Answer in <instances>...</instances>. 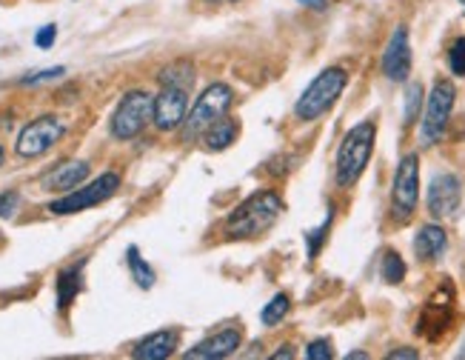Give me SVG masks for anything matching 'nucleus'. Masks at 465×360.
<instances>
[{
    "label": "nucleus",
    "instance_id": "obj_1",
    "mask_svg": "<svg viewBox=\"0 0 465 360\" xmlns=\"http://www.w3.org/2000/svg\"><path fill=\"white\" fill-rule=\"evenodd\" d=\"M282 212V197L274 189H260L252 197H246L242 204L229 215L226 220V235L234 240H252L266 235Z\"/></svg>",
    "mask_w": 465,
    "mask_h": 360
},
{
    "label": "nucleus",
    "instance_id": "obj_2",
    "mask_svg": "<svg viewBox=\"0 0 465 360\" xmlns=\"http://www.w3.org/2000/svg\"><path fill=\"white\" fill-rule=\"evenodd\" d=\"M374 140H377V126L371 120H362V124L346 132V137H342V144L337 149V164H334V180L340 189H351L362 177L374 152Z\"/></svg>",
    "mask_w": 465,
    "mask_h": 360
},
{
    "label": "nucleus",
    "instance_id": "obj_3",
    "mask_svg": "<svg viewBox=\"0 0 465 360\" xmlns=\"http://www.w3.org/2000/svg\"><path fill=\"white\" fill-rule=\"evenodd\" d=\"M346 84H349L346 69H340V66L322 69V72L312 80V84L306 86V92L300 95L297 106H294L297 120H306V124H312V120L322 117V115H326V112L337 104V97L342 95Z\"/></svg>",
    "mask_w": 465,
    "mask_h": 360
},
{
    "label": "nucleus",
    "instance_id": "obj_4",
    "mask_svg": "<svg viewBox=\"0 0 465 360\" xmlns=\"http://www.w3.org/2000/svg\"><path fill=\"white\" fill-rule=\"evenodd\" d=\"M454 309H457L454 284L451 280H442L440 289H434V295L426 300V306H422V312L417 317V335L437 344V340L451 329Z\"/></svg>",
    "mask_w": 465,
    "mask_h": 360
},
{
    "label": "nucleus",
    "instance_id": "obj_5",
    "mask_svg": "<svg viewBox=\"0 0 465 360\" xmlns=\"http://www.w3.org/2000/svg\"><path fill=\"white\" fill-rule=\"evenodd\" d=\"M234 104V92L226 84H212L203 95L197 97V104L186 115V140L203 137V132L217 124L220 117H226Z\"/></svg>",
    "mask_w": 465,
    "mask_h": 360
},
{
    "label": "nucleus",
    "instance_id": "obj_6",
    "mask_svg": "<svg viewBox=\"0 0 465 360\" xmlns=\"http://www.w3.org/2000/svg\"><path fill=\"white\" fill-rule=\"evenodd\" d=\"M154 120V97L146 92H129L112 115V137L134 140Z\"/></svg>",
    "mask_w": 465,
    "mask_h": 360
},
{
    "label": "nucleus",
    "instance_id": "obj_7",
    "mask_svg": "<svg viewBox=\"0 0 465 360\" xmlns=\"http://www.w3.org/2000/svg\"><path fill=\"white\" fill-rule=\"evenodd\" d=\"M454 84L451 80H437L431 86V95L426 100V112H422V126H420V140L422 146H434L442 140L451 120L454 109Z\"/></svg>",
    "mask_w": 465,
    "mask_h": 360
},
{
    "label": "nucleus",
    "instance_id": "obj_8",
    "mask_svg": "<svg viewBox=\"0 0 465 360\" xmlns=\"http://www.w3.org/2000/svg\"><path fill=\"white\" fill-rule=\"evenodd\" d=\"M120 189V175L117 172H104L100 177H94L89 186L84 189H72L66 192L64 197H57L49 204V212L52 215H77L84 209H92V206H100L104 200H109L114 192Z\"/></svg>",
    "mask_w": 465,
    "mask_h": 360
},
{
    "label": "nucleus",
    "instance_id": "obj_9",
    "mask_svg": "<svg viewBox=\"0 0 465 360\" xmlns=\"http://www.w3.org/2000/svg\"><path fill=\"white\" fill-rule=\"evenodd\" d=\"M420 200V157L406 155L394 172L391 186V215L397 224H409Z\"/></svg>",
    "mask_w": 465,
    "mask_h": 360
},
{
    "label": "nucleus",
    "instance_id": "obj_10",
    "mask_svg": "<svg viewBox=\"0 0 465 360\" xmlns=\"http://www.w3.org/2000/svg\"><path fill=\"white\" fill-rule=\"evenodd\" d=\"M64 135H66L64 120L54 115H44V117L32 120L29 126H24V132L17 135L15 152L20 157H44L49 149H54V144Z\"/></svg>",
    "mask_w": 465,
    "mask_h": 360
},
{
    "label": "nucleus",
    "instance_id": "obj_11",
    "mask_svg": "<svg viewBox=\"0 0 465 360\" xmlns=\"http://www.w3.org/2000/svg\"><path fill=\"white\" fill-rule=\"evenodd\" d=\"M429 212L431 217L437 220H446V217H454L460 204H462V184L460 177L451 175V172H440L431 177V186H429Z\"/></svg>",
    "mask_w": 465,
    "mask_h": 360
},
{
    "label": "nucleus",
    "instance_id": "obj_12",
    "mask_svg": "<svg viewBox=\"0 0 465 360\" xmlns=\"http://www.w3.org/2000/svg\"><path fill=\"white\" fill-rule=\"evenodd\" d=\"M189 115V89L163 86L154 97V126L160 132H174L186 124Z\"/></svg>",
    "mask_w": 465,
    "mask_h": 360
},
{
    "label": "nucleus",
    "instance_id": "obj_13",
    "mask_svg": "<svg viewBox=\"0 0 465 360\" xmlns=\"http://www.w3.org/2000/svg\"><path fill=\"white\" fill-rule=\"evenodd\" d=\"M382 75L394 84H402L409 75H411V44H409V29L406 26H397L394 35L389 37V46L382 52Z\"/></svg>",
    "mask_w": 465,
    "mask_h": 360
},
{
    "label": "nucleus",
    "instance_id": "obj_14",
    "mask_svg": "<svg viewBox=\"0 0 465 360\" xmlns=\"http://www.w3.org/2000/svg\"><path fill=\"white\" fill-rule=\"evenodd\" d=\"M242 344V335L240 329H223L212 337H206L203 344H197L192 352H186L189 360H220V357H229L240 349Z\"/></svg>",
    "mask_w": 465,
    "mask_h": 360
},
{
    "label": "nucleus",
    "instance_id": "obj_15",
    "mask_svg": "<svg viewBox=\"0 0 465 360\" xmlns=\"http://www.w3.org/2000/svg\"><path fill=\"white\" fill-rule=\"evenodd\" d=\"M86 177H89L86 160H69V164H64V166H54L44 180H40V186H44L46 192H72L84 184Z\"/></svg>",
    "mask_w": 465,
    "mask_h": 360
},
{
    "label": "nucleus",
    "instance_id": "obj_16",
    "mask_svg": "<svg viewBox=\"0 0 465 360\" xmlns=\"http://www.w3.org/2000/svg\"><path fill=\"white\" fill-rule=\"evenodd\" d=\"M177 340H180V335L174 329L154 332V335L140 340V344L134 346V352H132V357L134 360H163L177 349Z\"/></svg>",
    "mask_w": 465,
    "mask_h": 360
},
{
    "label": "nucleus",
    "instance_id": "obj_17",
    "mask_svg": "<svg viewBox=\"0 0 465 360\" xmlns=\"http://www.w3.org/2000/svg\"><path fill=\"white\" fill-rule=\"evenodd\" d=\"M446 246H449V237H446V232H442V226H437V224L422 226L414 237V255L420 260H437L442 252H446Z\"/></svg>",
    "mask_w": 465,
    "mask_h": 360
},
{
    "label": "nucleus",
    "instance_id": "obj_18",
    "mask_svg": "<svg viewBox=\"0 0 465 360\" xmlns=\"http://www.w3.org/2000/svg\"><path fill=\"white\" fill-rule=\"evenodd\" d=\"M237 135H240V124L234 117H220L217 124H212L206 132H203V146L209 149V152H223V149H229L234 140H237Z\"/></svg>",
    "mask_w": 465,
    "mask_h": 360
},
{
    "label": "nucleus",
    "instance_id": "obj_19",
    "mask_svg": "<svg viewBox=\"0 0 465 360\" xmlns=\"http://www.w3.org/2000/svg\"><path fill=\"white\" fill-rule=\"evenodd\" d=\"M84 289V266H69L57 275V309L66 312L72 304L77 292Z\"/></svg>",
    "mask_w": 465,
    "mask_h": 360
},
{
    "label": "nucleus",
    "instance_id": "obj_20",
    "mask_svg": "<svg viewBox=\"0 0 465 360\" xmlns=\"http://www.w3.org/2000/svg\"><path fill=\"white\" fill-rule=\"evenodd\" d=\"M194 64H189V60H174V64L163 66L157 75L160 86H180V89H192L194 86Z\"/></svg>",
    "mask_w": 465,
    "mask_h": 360
},
{
    "label": "nucleus",
    "instance_id": "obj_21",
    "mask_svg": "<svg viewBox=\"0 0 465 360\" xmlns=\"http://www.w3.org/2000/svg\"><path fill=\"white\" fill-rule=\"evenodd\" d=\"M126 264H129V272H132V280L140 286V289H152L154 286V269L146 264L143 257H140V249L137 246H129L126 249Z\"/></svg>",
    "mask_w": 465,
    "mask_h": 360
},
{
    "label": "nucleus",
    "instance_id": "obj_22",
    "mask_svg": "<svg viewBox=\"0 0 465 360\" xmlns=\"http://www.w3.org/2000/svg\"><path fill=\"white\" fill-rule=\"evenodd\" d=\"M380 275H382V280H386V284H391V286H397V284H402V280H406V264H402V257H400L394 249H389L386 255H382Z\"/></svg>",
    "mask_w": 465,
    "mask_h": 360
},
{
    "label": "nucleus",
    "instance_id": "obj_23",
    "mask_svg": "<svg viewBox=\"0 0 465 360\" xmlns=\"http://www.w3.org/2000/svg\"><path fill=\"white\" fill-rule=\"evenodd\" d=\"M289 304H292L289 295H282V292L274 295V297H272V304H266V309L260 312V320H262L266 326H277L280 320L289 315Z\"/></svg>",
    "mask_w": 465,
    "mask_h": 360
},
{
    "label": "nucleus",
    "instance_id": "obj_24",
    "mask_svg": "<svg viewBox=\"0 0 465 360\" xmlns=\"http://www.w3.org/2000/svg\"><path fill=\"white\" fill-rule=\"evenodd\" d=\"M331 220H334V209H329V217L322 220V224H320L317 229H312V232L306 235V255H309V260H314V257L320 255L322 244H326V235H329V229H331Z\"/></svg>",
    "mask_w": 465,
    "mask_h": 360
},
{
    "label": "nucleus",
    "instance_id": "obj_25",
    "mask_svg": "<svg viewBox=\"0 0 465 360\" xmlns=\"http://www.w3.org/2000/svg\"><path fill=\"white\" fill-rule=\"evenodd\" d=\"M449 69L457 77H465V37H457L449 49Z\"/></svg>",
    "mask_w": 465,
    "mask_h": 360
},
{
    "label": "nucleus",
    "instance_id": "obj_26",
    "mask_svg": "<svg viewBox=\"0 0 465 360\" xmlns=\"http://www.w3.org/2000/svg\"><path fill=\"white\" fill-rule=\"evenodd\" d=\"M420 104H422V86L420 84H411L409 92H406V124H414L417 120V112H420Z\"/></svg>",
    "mask_w": 465,
    "mask_h": 360
},
{
    "label": "nucleus",
    "instance_id": "obj_27",
    "mask_svg": "<svg viewBox=\"0 0 465 360\" xmlns=\"http://www.w3.org/2000/svg\"><path fill=\"white\" fill-rule=\"evenodd\" d=\"M306 357L309 360H331L334 349H331L329 340H312V344L306 346Z\"/></svg>",
    "mask_w": 465,
    "mask_h": 360
},
{
    "label": "nucleus",
    "instance_id": "obj_28",
    "mask_svg": "<svg viewBox=\"0 0 465 360\" xmlns=\"http://www.w3.org/2000/svg\"><path fill=\"white\" fill-rule=\"evenodd\" d=\"M66 69L64 66H54V69H44V72H35V75H29V77H24V80H20V84H24V86H35V84H46V80H54V77H60V75H64Z\"/></svg>",
    "mask_w": 465,
    "mask_h": 360
},
{
    "label": "nucleus",
    "instance_id": "obj_29",
    "mask_svg": "<svg viewBox=\"0 0 465 360\" xmlns=\"http://www.w3.org/2000/svg\"><path fill=\"white\" fill-rule=\"evenodd\" d=\"M17 206H20V195L17 192H4L0 195V217H12L15 212H17Z\"/></svg>",
    "mask_w": 465,
    "mask_h": 360
},
{
    "label": "nucleus",
    "instance_id": "obj_30",
    "mask_svg": "<svg viewBox=\"0 0 465 360\" xmlns=\"http://www.w3.org/2000/svg\"><path fill=\"white\" fill-rule=\"evenodd\" d=\"M54 37H57V26L49 24V26H44V29H37V35H35V46H37V49H52V46H54Z\"/></svg>",
    "mask_w": 465,
    "mask_h": 360
},
{
    "label": "nucleus",
    "instance_id": "obj_31",
    "mask_svg": "<svg viewBox=\"0 0 465 360\" xmlns=\"http://www.w3.org/2000/svg\"><path fill=\"white\" fill-rule=\"evenodd\" d=\"M417 352L414 349H397V352H389V360H414Z\"/></svg>",
    "mask_w": 465,
    "mask_h": 360
},
{
    "label": "nucleus",
    "instance_id": "obj_32",
    "mask_svg": "<svg viewBox=\"0 0 465 360\" xmlns=\"http://www.w3.org/2000/svg\"><path fill=\"white\" fill-rule=\"evenodd\" d=\"M297 4H302V6H309V9H314V12H326V6H329V0H297Z\"/></svg>",
    "mask_w": 465,
    "mask_h": 360
},
{
    "label": "nucleus",
    "instance_id": "obj_33",
    "mask_svg": "<svg viewBox=\"0 0 465 360\" xmlns=\"http://www.w3.org/2000/svg\"><path fill=\"white\" fill-rule=\"evenodd\" d=\"M286 357H289V360L294 357L292 346H280V352H274V355H272V360H286Z\"/></svg>",
    "mask_w": 465,
    "mask_h": 360
},
{
    "label": "nucleus",
    "instance_id": "obj_34",
    "mask_svg": "<svg viewBox=\"0 0 465 360\" xmlns=\"http://www.w3.org/2000/svg\"><path fill=\"white\" fill-rule=\"evenodd\" d=\"M362 357H366V352H351L349 355V360H362Z\"/></svg>",
    "mask_w": 465,
    "mask_h": 360
},
{
    "label": "nucleus",
    "instance_id": "obj_35",
    "mask_svg": "<svg viewBox=\"0 0 465 360\" xmlns=\"http://www.w3.org/2000/svg\"><path fill=\"white\" fill-rule=\"evenodd\" d=\"M206 4H237V0H206Z\"/></svg>",
    "mask_w": 465,
    "mask_h": 360
},
{
    "label": "nucleus",
    "instance_id": "obj_36",
    "mask_svg": "<svg viewBox=\"0 0 465 360\" xmlns=\"http://www.w3.org/2000/svg\"><path fill=\"white\" fill-rule=\"evenodd\" d=\"M4 160H6V152H4V146H0V166H4Z\"/></svg>",
    "mask_w": 465,
    "mask_h": 360
},
{
    "label": "nucleus",
    "instance_id": "obj_37",
    "mask_svg": "<svg viewBox=\"0 0 465 360\" xmlns=\"http://www.w3.org/2000/svg\"><path fill=\"white\" fill-rule=\"evenodd\" d=\"M460 357H465V340H462V349H460Z\"/></svg>",
    "mask_w": 465,
    "mask_h": 360
},
{
    "label": "nucleus",
    "instance_id": "obj_38",
    "mask_svg": "<svg viewBox=\"0 0 465 360\" xmlns=\"http://www.w3.org/2000/svg\"><path fill=\"white\" fill-rule=\"evenodd\" d=\"M460 4H462V6H465V0H460Z\"/></svg>",
    "mask_w": 465,
    "mask_h": 360
}]
</instances>
